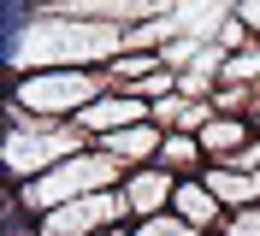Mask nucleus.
I'll return each mask as SVG.
<instances>
[{
    "mask_svg": "<svg viewBox=\"0 0 260 236\" xmlns=\"http://www.w3.org/2000/svg\"><path fill=\"white\" fill-rule=\"evenodd\" d=\"M124 53V30L118 24H89V18L65 12H24L12 24V77L24 71H95Z\"/></svg>",
    "mask_w": 260,
    "mask_h": 236,
    "instance_id": "1",
    "label": "nucleus"
},
{
    "mask_svg": "<svg viewBox=\"0 0 260 236\" xmlns=\"http://www.w3.org/2000/svg\"><path fill=\"white\" fill-rule=\"evenodd\" d=\"M124 159L107 154V148H83V154L59 159V165H48L42 177H30V183H18V195H24V213L30 219H42V213H53V207L77 201V195H101V189H118L124 183Z\"/></svg>",
    "mask_w": 260,
    "mask_h": 236,
    "instance_id": "2",
    "label": "nucleus"
},
{
    "mask_svg": "<svg viewBox=\"0 0 260 236\" xmlns=\"http://www.w3.org/2000/svg\"><path fill=\"white\" fill-rule=\"evenodd\" d=\"M83 148H95L89 130L53 124V118H30V112H18L12 100H6V183H30V177H42L48 165L83 154Z\"/></svg>",
    "mask_w": 260,
    "mask_h": 236,
    "instance_id": "3",
    "label": "nucleus"
},
{
    "mask_svg": "<svg viewBox=\"0 0 260 236\" xmlns=\"http://www.w3.org/2000/svg\"><path fill=\"white\" fill-rule=\"evenodd\" d=\"M107 89H113V83H107V65H95V71H24V77H12L6 100H12L18 112H30V118L71 124V118H77L89 100H101Z\"/></svg>",
    "mask_w": 260,
    "mask_h": 236,
    "instance_id": "4",
    "label": "nucleus"
},
{
    "mask_svg": "<svg viewBox=\"0 0 260 236\" xmlns=\"http://www.w3.org/2000/svg\"><path fill=\"white\" fill-rule=\"evenodd\" d=\"M36 224H42V236H101V230H113V224H130V213H124V195L118 189H101V195H77V201L42 213Z\"/></svg>",
    "mask_w": 260,
    "mask_h": 236,
    "instance_id": "5",
    "label": "nucleus"
},
{
    "mask_svg": "<svg viewBox=\"0 0 260 236\" xmlns=\"http://www.w3.org/2000/svg\"><path fill=\"white\" fill-rule=\"evenodd\" d=\"M118 195H124V213H130V224H136V219H154V213H172L178 177L166 172V165H130L124 183H118Z\"/></svg>",
    "mask_w": 260,
    "mask_h": 236,
    "instance_id": "6",
    "label": "nucleus"
},
{
    "mask_svg": "<svg viewBox=\"0 0 260 236\" xmlns=\"http://www.w3.org/2000/svg\"><path fill=\"white\" fill-rule=\"evenodd\" d=\"M142 118H154V107L148 100H136V94H124V89H107L101 100H89V107L71 118L77 130H89V136H113V130H130V124H142Z\"/></svg>",
    "mask_w": 260,
    "mask_h": 236,
    "instance_id": "7",
    "label": "nucleus"
},
{
    "mask_svg": "<svg viewBox=\"0 0 260 236\" xmlns=\"http://www.w3.org/2000/svg\"><path fill=\"white\" fill-rule=\"evenodd\" d=\"M254 136H260V124L248 118V112H213L207 124H201V148H207V165H213V159H237V154H243Z\"/></svg>",
    "mask_w": 260,
    "mask_h": 236,
    "instance_id": "8",
    "label": "nucleus"
},
{
    "mask_svg": "<svg viewBox=\"0 0 260 236\" xmlns=\"http://www.w3.org/2000/svg\"><path fill=\"white\" fill-rule=\"evenodd\" d=\"M201 177H207V189L219 195L225 213H237V207H260V172H248V165H237V159H213Z\"/></svg>",
    "mask_w": 260,
    "mask_h": 236,
    "instance_id": "9",
    "label": "nucleus"
},
{
    "mask_svg": "<svg viewBox=\"0 0 260 236\" xmlns=\"http://www.w3.org/2000/svg\"><path fill=\"white\" fill-rule=\"evenodd\" d=\"M172 213L178 219H189L195 230H225V207H219V195L207 189V177H178V195H172Z\"/></svg>",
    "mask_w": 260,
    "mask_h": 236,
    "instance_id": "10",
    "label": "nucleus"
},
{
    "mask_svg": "<svg viewBox=\"0 0 260 236\" xmlns=\"http://www.w3.org/2000/svg\"><path fill=\"white\" fill-rule=\"evenodd\" d=\"M160 142H166V130L154 124V118H142V124H130V130L101 136V148H107V154H118L124 165H154V159H160Z\"/></svg>",
    "mask_w": 260,
    "mask_h": 236,
    "instance_id": "11",
    "label": "nucleus"
},
{
    "mask_svg": "<svg viewBox=\"0 0 260 236\" xmlns=\"http://www.w3.org/2000/svg\"><path fill=\"white\" fill-rule=\"evenodd\" d=\"M154 165H166L172 177H201L207 172V148H201V136H189V130H166Z\"/></svg>",
    "mask_w": 260,
    "mask_h": 236,
    "instance_id": "12",
    "label": "nucleus"
},
{
    "mask_svg": "<svg viewBox=\"0 0 260 236\" xmlns=\"http://www.w3.org/2000/svg\"><path fill=\"white\" fill-rule=\"evenodd\" d=\"M130 236H201L189 219H178V213H154V219H136L130 224Z\"/></svg>",
    "mask_w": 260,
    "mask_h": 236,
    "instance_id": "13",
    "label": "nucleus"
},
{
    "mask_svg": "<svg viewBox=\"0 0 260 236\" xmlns=\"http://www.w3.org/2000/svg\"><path fill=\"white\" fill-rule=\"evenodd\" d=\"M225 236H260V207H237L225 219Z\"/></svg>",
    "mask_w": 260,
    "mask_h": 236,
    "instance_id": "14",
    "label": "nucleus"
},
{
    "mask_svg": "<svg viewBox=\"0 0 260 236\" xmlns=\"http://www.w3.org/2000/svg\"><path fill=\"white\" fill-rule=\"evenodd\" d=\"M237 24H243V30L260 42V0H237Z\"/></svg>",
    "mask_w": 260,
    "mask_h": 236,
    "instance_id": "15",
    "label": "nucleus"
},
{
    "mask_svg": "<svg viewBox=\"0 0 260 236\" xmlns=\"http://www.w3.org/2000/svg\"><path fill=\"white\" fill-rule=\"evenodd\" d=\"M101 236H130V224H113V230H101Z\"/></svg>",
    "mask_w": 260,
    "mask_h": 236,
    "instance_id": "16",
    "label": "nucleus"
},
{
    "mask_svg": "<svg viewBox=\"0 0 260 236\" xmlns=\"http://www.w3.org/2000/svg\"><path fill=\"white\" fill-rule=\"evenodd\" d=\"M201 236H225V230H201Z\"/></svg>",
    "mask_w": 260,
    "mask_h": 236,
    "instance_id": "17",
    "label": "nucleus"
}]
</instances>
